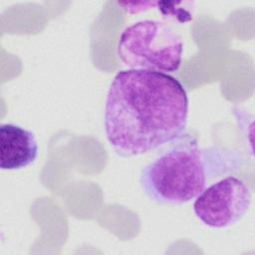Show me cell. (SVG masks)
<instances>
[{"label":"cell","instance_id":"obj_1","mask_svg":"<svg viewBox=\"0 0 255 255\" xmlns=\"http://www.w3.org/2000/svg\"><path fill=\"white\" fill-rule=\"evenodd\" d=\"M188 98L174 77L146 70H122L106 98L105 132L122 157L152 151L183 133Z\"/></svg>","mask_w":255,"mask_h":255},{"label":"cell","instance_id":"obj_3","mask_svg":"<svg viewBox=\"0 0 255 255\" xmlns=\"http://www.w3.org/2000/svg\"><path fill=\"white\" fill-rule=\"evenodd\" d=\"M181 37L165 22L144 19L126 27L117 54L129 69L163 74L176 72L182 61Z\"/></svg>","mask_w":255,"mask_h":255},{"label":"cell","instance_id":"obj_5","mask_svg":"<svg viewBox=\"0 0 255 255\" xmlns=\"http://www.w3.org/2000/svg\"><path fill=\"white\" fill-rule=\"evenodd\" d=\"M38 154V143L32 131L14 125L0 127V166L2 169H21L33 163Z\"/></svg>","mask_w":255,"mask_h":255},{"label":"cell","instance_id":"obj_2","mask_svg":"<svg viewBox=\"0 0 255 255\" xmlns=\"http://www.w3.org/2000/svg\"><path fill=\"white\" fill-rule=\"evenodd\" d=\"M242 159L237 151L200 148L196 137L181 133L141 169L139 182L152 201L180 205L195 199L209 179L240 166Z\"/></svg>","mask_w":255,"mask_h":255},{"label":"cell","instance_id":"obj_4","mask_svg":"<svg viewBox=\"0 0 255 255\" xmlns=\"http://www.w3.org/2000/svg\"><path fill=\"white\" fill-rule=\"evenodd\" d=\"M252 200L249 186L240 178L228 175L205 187L195 198L196 217L211 228H224L239 221Z\"/></svg>","mask_w":255,"mask_h":255}]
</instances>
